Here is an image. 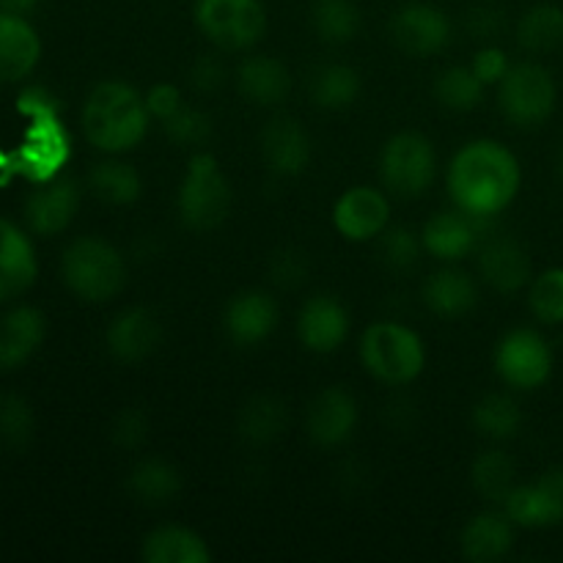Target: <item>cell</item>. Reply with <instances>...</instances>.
Wrapping results in <instances>:
<instances>
[{"mask_svg":"<svg viewBox=\"0 0 563 563\" xmlns=\"http://www.w3.org/2000/svg\"><path fill=\"white\" fill-rule=\"evenodd\" d=\"M445 181L456 209L487 220L515 201L522 185V168L504 143L473 141L454 154Z\"/></svg>","mask_w":563,"mask_h":563,"instance_id":"6da1fadb","label":"cell"},{"mask_svg":"<svg viewBox=\"0 0 563 563\" xmlns=\"http://www.w3.org/2000/svg\"><path fill=\"white\" fill-rule=\"evenodd\" d=\"M146 99L121 80H104L88 93L82 108V132L99 152L121 154L135 148L148 132Z\"/></svg>","mask_w":563,"mask_h":563,"instance_id":"7a4b0ae2","label":"cell"},{"mask_svg":"<svg viewBox=\"0 0 563 563\" xmlns=\"http://www.w3.org/2000/svg\"><path fill=\"white\" fill-rule=\"evenodd\" d=\"M66 289L86 302H108L126 286V262L119 247L99 236H77L60 256Z\"/></svg>","mask_w":563,"mask_h":563,"instance_id":"3957f363","label":"cell"},{"mask_svg":"<svg viewBox=\"0 0 563 563\" xmlns=\"http://www.w3.org/2000/svg\"><path fill=\"white\" fill-rule=\"evenodd\" d=\"M361 361L385 385H410L427 366V350L416 330L399 322H377L361 339Z\"/></svg>","mask_w":563,"mask_h":563,"instance_id":"277c9868","label":"cell"},{"mask_svg":"<svg viewBox=\"0 0 563 563\" xmlns=\"http://www.w3.org/2000/svg\"><path fill=\"white\" fill-rule=\"evenodd\" d=\"M231 185L209 152L196 154L179 185V218L190 231H212L229 218Z\"/></svg>","mask_w":563,"mask_h":563,"instance_id":"5b68a950","label":"cell"},{"mask_svg":"<svg viewBox=\"0 0 563 563\" xmlns=\"http://www.w3.org/2000/svg\"><path fill=\"white\" fill-rule=\"evenodd\" d=\"M192 20L214 47L229 53L256 47L267 33L262 0H192Z\"/></svg>","mask_w":563,"mask_h":563,"instance_id":"8992f818","label":"cell"},{"mask_svg":"<svg viewBox=\"0 0 563 563\" xmlns=\"http://www.w3.org/2000/svg\"><path fill=\"white\" fill-rule=\"evenodd\" d=\"M379 176L394 196H423L438 176V154L432 141L410 130L394 135L379 154Z\"/></svg>","mask_w":563,"mask_h":563,"instance_id":"52a82bcc","label":"cell"},{"mask_svg":"<svg viewBox=\"0 0 563 563\" xmlns=\"http://www.w3.org/2000/svg\"><path fill=\"white\" fill-rule=\"evenodd\" d=\"M498 102L506 119L517 126H539L553 115L559 104V88L542 64L522 60L506 71L498 82Z\"/></svg>","mask_w":563,"mask_h":563,"instance_id":"ba28073f","label":"cell"},{"mask_svg":"<svg viewBox=\"0 0 563 563\" xmlns=\"http://www.w3.org/2000/svg\"><path fill=\"white\" fill-rule=\"evenodd\" d=\"M495 372L509 388L537 390L553 374V350L542 333L517 328L495 346Z\"/></svg>","mask_w":563,"mask_h":563,"instance_id":"9c48e42d","label":"cell"},{"mask_svg":"<svg viewBox=\"0 0 563 563\" xmlns=\"http://www.w3.org/2000/svg\"><path fill=\"white\" fill-rule=\"evenodd\" d=\"M390 38L407 55H438L451 42V20L432 3H405L390 20Z\"/></svg>","mask_w":563,"mask_h":563,"instance_id":"30bf717a","label":"cell"},{"mask_svg":"<svg viewBox=\"0 0 563 563\" xmlns=\"http://www.w3.org/2000/svg\"><path fill=\"white\" fill-rule=\"evenodd\" d=\"M333 225L344 240L368 242L390 225V201L374 187H350L333 207Z\"/></svg>","mask_w":563,"mask_h":563,"instance_id":"8fae6325","label":"cell"},{"mask_svg":"<svg viewBox=\"0 0 563 563\" xmlns=\"http://www.w3.org/2000/svg\"><path fill=\"white\" fill-rule=\"evenodd\" d=\"M357 427V401L350 390L322 388L311 399L306 412V432L322 449L344 445L355 434Z\"/></svg>","mask_w":563,"mask_h":563,"instance_id":"7c38bea8","label":"cell"},{"mask_svg":"<svg viewBox=\"0 0 563 563\" xmlns=\"http://www.w3.org/2000/svg\"><path fill=\"white\" fill-rule=\"evenodd\" d=\"M163 341V328L159 319L148 308L135 306L115 313L113 322L104 330V344L108 352L121 363H141L154 355Z\"/></svg>","mask_w":563,"mask_h":563,"instance_id":"4fadbf2b","label":"cell"},{"mask_svg":"<svg viewBox=\"0 0 563 563\" xmlns=\"http://www.w3.org/2000/svg\"><path fill=\"white\" fill-rule=\"evenodd\" d=\"M278 302L267 291H242L234 300L225 306L223 313V328L225 335L234 341L236 346H256L273 335L278 328Z\"/></svg>","mask_w":563,"mask_h":563,"instance_id":"5bb4252c","label":"cell"},{"mask_svg":"<svg viewBox=\"0 0 563 563\" xmlns=\"http://www.w3.org/2000/svg\"><path fill=\"white\" fill-rule=\"evenodd\" d=\"M262 157L275 176H300L311 159V137L291 115H275L262 130Z\"/></svg>","mask_w":563,"mask_h":563,"instance_id":"9a60e30c","label":"cell"},{"mask_svg":"<svg viewBox=\"0 0 563 563\" xmlns=\"http://www.w3.org/2000/svg\"><path fill=\"white\" fill-rule=\"evenodd\" d=\"M80 209V187L71 179H53L25 201V223L33 234L55 236L69 229Z\"/></svg>","mask_w":563,"mask_h":563,"instance_id":"2e32d148","label":"cell"},{"mask_svg":"<svg viewBox=\"0 0 563 563\" xmlns=\"http://www.w3.org/2000/svg\"><path fill=\"white\" fill-rule=\"evenodd\" d=\"M297 335L306 350L319 355L335 352L350 335V311L344 302L330 295L311 297L297 317Z\"/></svg>","mask_w":563,"mask_h":563,"instance_id":"e0dca14e","label":"cell"},{"mask_svg":"<svg viewBox=\"0 0 563 563\" xmlns=\"http://www.w3.org/2000/svg\"><path fill=\"white\" fill-rule=\"evenodd\" d=\"M478 273H482L484 284L493 286L495 291L515 295L531 284V256L511 236H495L482 245Z\"/></svg>","mask_w":563,"mask_h":563,"instance_id":"ac0fdd59","label":"cell"},{"mask_svg":"<svg viewBox=\"0 0 563 563\" xmlns=\"http://www.w3.org/2000/svg\"><path fill=\"white\" fill-rule=\"evenodd\" d=\"M38 275L36 251L25 231L0 214V302L25 295Z\"/></svg>","mask_w":563,"mask_h":563,"instance_id":"d6986e66","label":"cell"},{"mask_svg":"<svg viewBox=\"0 0 563 563\" xmlns=\"http://www.w3.org/2000/svg\"><path fill=\"white\" fill-rule=\"evenodd\" d=\"M47 335V319L38 308L16 306L0 319V372L25 366Z\"/></svg>","mask_w":563,"mask_h":563,"instance_id":"ffe728a7","label":"cell"},{"mask_svg":"<svg viewBox=\"0 0 563 563\" xmlns=\"http://www.w3.org/2000/svg\"><path fill=\"white\" fill-rule=\"evenodd\" d=\"M42 58V38L27 16L0 11V82H16L31 75Z\"/></svg>","mask_w":563,"mask_h":563,"instance_id":"44dd1931","label":"cell"},{"mask_svg":"<svg viewBox=\"0 0 563 563\" xmlns=\"http://www.w3.org/2000/svg\"><path fill=\"white\" fill-rule=\"evenodd\" d=\"M478 220L473 214L454 209V212H440L427 220L421 231V242L432 256L443 258V262H456L465 258L467 253L476 251L478 245Z\"/></svg>","mask_w":563,"mask_h":563,"instance_id":"7402d4cb","label":"cell"},{"mask_svg":"<svg viewBox=\"0 0 563 563\" xmlns=\"http://www.w3.org/2000/svg\"><path fill=\"white\" fill-rule=\"evenodd\" d=\"M236 88L247 102L258 108H273L289 97L291 75L284 60L273 55H247L236 66Z\"/></svg>","mask_w":563,"mask_h":563,"instance_id":"603a6c76","label":"cell"},{"mask_svg":"<svg viewBox=\"0 0 563 563\" xmlns=\"http://www.w3.org/2000/svg\"><path fill=\"white\" fill-rule=\"evenodd\" d=\"M462 555L473 563H495L511 553L515 548V522L509 515L482 511L473 517L460 537Z\"/></svg>","mask_w":563,"mask_h":563,"instance_id":"cb8c5ba5","label":"cell"},{"mask_svg":"<svg viewBox=\"0 0 563 563\" xmlns=\"http://www.w3.org/2000/svg\"><path fill=\"white\" fill-rule=\"evenodd\" d=\"M141 559L146 563H209L212 553L201 533L185 526H159L143 537Z\"/></svg>","mask_w":563,"mask_h":563,"instance_id":"d4e9b609","label":"cell"},{"mask_svg":"<svg viewBox=\"0 0 563 563\" xmlns=\"http://www.w3.org/2000/svg\"><path fill=\"white\" fill-rule=\"evenodd\" d=\"M289 427L286 401L273 394H256L236 412V434L247 445H269Z\"/></svg>","mask_w":563,"mask_h":563,"instance_id":"484cf974","label":"cell"},{"mask_svg":"<svg viewBox=\"0 0 563 563\" xmlns=\"http://www.w3.org/2000/svg\"><path fill=\"white\" fill-rule=\"evenodd\" d=\"M126 489H130V495L137 504L159 509V506H168L179 498L181 476L168 460L146 456V460H141L130 471V476H126Z\"/></svg>","mask_w":563,"mask_h":563,"instance_id":"4316f807","label":"cell"},{"mask_svg":"<svg viewBox=\"0 0 563 563\" xmlns=\"http://www.w3.org/2000/svg\"><path fill=\"white\" fill-rule=\"evenodd\" d=\"M423 302L438 317H462L478 302V286L462 269H440L423 284Z\"/></svg>","mask_w":563,"mask_h":563,"instance_id":"83f0119b","label":"cell"},{"mask_svg":"<svg viewBox=\"0 0 563 563\" xmlns=\"http://www.w3.org/2000/svg\"><path fill=\"white\" fill-rule=\"evenodd\" d=\"M506 515L520 528H555L563 522V506L542 482L515 487L504 504Z\"/></svg>","mask_w":563,"mask_h":563,"instance_id":"f1b7e54d","label":"cell"},{"mask_svg":"<svg viewBox=\"0 0 563 563\" xmlns=\"http://www.w3.org/2000/svg\"><path fill=\"white\" fill-rule=\"evenodd\" d=\"M88 187L99 201L110 203V207H126V203H135L141 198L143 181L132 165L119 163V159H104L91 168Z\"/></svg>","mask_w":563,"mask_h":563,"instance_id":"f546056e","label":"cell"},{"mask_svg":"<svg viewBox=\"0 0 563 563\" xmlns=\"http://www.w3.org/2000/svg\"><path fill=\"white\" fill-rule=\"evenodd\" d=\"M473 489L489 504H506L511 489L517 487V467L506 451L489 449L476 456L471 467Z\"/></svg>","mask_w":563,"mask_h":563,"instance_id":"4dcf8cb0","label":"cell"},{"mask_svg":"<svg viewBox=\"0 0 563 563\" xmlns=\"http://www.w3.org/2000/svg\"><path fill=\"white\" fill-rule=\"evenodd\" d=\"M311 99L324 110H344L361 97V75L346 64H324L311 75Z\"/></svg>","mask_w":563,"mask_h":563,"instance_id":"1f68e13d","label":"cell"},{"mask_svg":"<svg viewBox=\"0 0 563 563\" xmlns=\"http://www.w3.org/2000/svg\"><path fill=\"white\" fill-rule=\"evenodd\" d=\"M517 44L528 53H550L563 44V9L555 3H537L517 22Z\"/></svg>","mask_w":563,"mask_h":563,"instance_id":"d6a6232c","label":"cell"},{"mask_svg":"<svg viewBox=\"0 0 563 563\" xmlns=\"http://www.w3.org/2000/svg\"><path fill=\"white\" fill-rule=\"evenodd\" d=\"M473 427L489 440H511L522 429V410L511 396L489 394L473 407Z\"/></svg>","mask_w":563,"mask_h":563,"instance_id":"836d02e7","label":"cell"},{"mask_svg":"<svg viewBox=\"0 0 563 563\" xmlns=\"http://www.w3.org/2000/svg\"><path fill=\"white\" fill-rule=\"evenodd\" d=\"M313 31L328 44H346L361 31V9L355 0H317L311 9Z\"/></svg>","mask_w":563,"mask_h":563,"instance_id":"e575fe53","label":"cell"},{"mask_svg":"<svg viewBox=\"0 0 563 563\" xmlns=\"http://www.w3.org/2000/svg\"><path fill=\"white\" fill-rule=\"evenodd\" d=\"M434 97H438V102L443 108L456 110V113H467V110L482 104L484 82L478 80L471 66H449L434 80Z\"/></svg>","mask_w":563,"mask_h":563,"instance_id":"d590c367","label":"cell"},{"mask_svg":"<svg viewBox=\"0 0 563 563\" xmlns=\"http://www.w3.org/2000/svg\"><path fill=\"white\" fill-rule=\"evenodd\" d=\"M36 434V416L25 396L14 390L0 394V445L11 451H25Z\"/></svg>","mask_w":563,"mask_h":563,"instance_id":"8d00e7d4","label":"cell"},{"mask_svg":"<svg viewBox=\"0 0 563 563\" xmlns=\"http://www.w3.org/2000/svg\"><path fill=\"white\" fill-rule=\"evenodd\" d=\"M36 124L38 126L31 132V137L25 143L27 165L38 168V176H49L69 157V143H66V135L60 132L55 119H42Z\"/></svg>","mask_w":563,"mask_h":563,"instance_id":"74e56055","label":"cell"},{"mask_svg":"<svg viewBox=\"0 0 563 563\" xmlns=\"http://www.w3.org/2000/svg\"><path fill=\"white\" fill-rule=\"evenodd\" d=\"M528 302L539 322L563 324V267L544 269L531 280Z\"/></svg>","mask_w":563,"mask_h":563,"instance_id":"f35d334b","label":"cell"},{"mask_svg":"<svg viewBox=\"0 0 563 563\" xmlns=\"http://www.w3.org/2000/svg\"><path fill=\"white\" fill-rule=\"evenodd\" d=\"M159 124H163L165 137L170 143H176V146H203L212 137L214 130L212 119L203 110L190 108V104H181L176 113H170Z\"/></svg>","mask_w":563,"mask_h":563,"instance_id":"ab89813d","label":"cell"},{"mask_svg":"<svg viewBox=\"0 0 563 563\" xmlns=\"http://www.w3.org/2000/svg\"><path fill=\"white\" fill-rule=\"evenodd\" d=\"M383 240H379V256L396 273H407L418 264L421 258V242H418L416 231H410L407 225H388L383 231Z\"/></svg>","mask_w":563,"mask_h":563,"instance_id":"60d3db41","label":"cell"},{"mask_svg":"<svg viewBox=\"0 0 563 563\" xmlns=\"http://www.w3.org/2000/svg\"><path fill=\"white\" fill-rule=\"evenodd\" d=\"M308 256L297 247H284V251L273 253L269 258V280H273L278 289H300L308 280Z\"/></svg>","mask_w":563,"mask_h":563,"instance_id":"b9f144b4","label":"cell"},{"mask_svg":"<svg viewBox=\"0 0 563 563\" xmlns=\"http://www.w3.org/2000/svg\"><path fill=\"white\" fill-rule=\"evenodd\" d=\"M148 432H152V421H148V412L141 410V407H124L115 416L113 427H110V438L124 451L141 449L148 440Z\"/></svg>","mask_w":563,"mask_h":563,"instance_id":"7bdbcfd3","label":"cell"},{"mask_svg":"<svg viewBox=\"0 0 563 563\" xmlns=\"http://www.w3.org/2000/svg\"><path fill=\"white\" fill-rule=\"evenodd\" d=\"M465 31L476 42H495L506 31V11L495 3H478L467 11Z\"/></svg>","mask_w":563,"mask_h":563,"instance_id":"ee69618b","label":"cell"},{"mask_svg":"<svg viewBox=\"0 0 563 563\" xmlns=\"http://www.w3.org/2000/svg\"><path fill=\"white\" fill-rule=\"evenodd\" d=\"M471 69L476 71V77L484 82V86H495V82L504 80L506 71L511 69V64H509V55H506L504 49L495 47V44H487V47H482L476 55H473Z\"/></svg>","mask_w":563,"mask_h":563,"instance_id":"f6af8a7d","label":"cell"},{"mask_svg":"<svg viewBox=\"0 0 563 563\" xmlns=\"http://www.w3.org/2000/svg\"><path fill=\"white\" fill-rule=\"evenodd\" d=\"M225 66L218 55H198L190 66V86L201 93H214L223 88Z\"/></svg>","mask_w":563,"mask_h":563,"instance_id":"bcb514c9","label":"cell"},{"mask_svg":"<svg viewBox=\"0 0 563 563\" xmlns=\"http://www.w3.org/2000/svg\"><path fill=\"white\" fill-rule=\"evenodd\" d=\"M181 104H185V102H181V93H179V88L174 86V82H157V86H154L152 91L146 93L148 113H152L157 121L168 119V115L176 113Z\"/></svg>","mask_w":563,"mask_h":563,"instance_id":"7dc6e473","label":"cell"},{"mask_svg":"<svg viewBox=\"0 0 563 563\" xmlns=\"http://www.w3.org/2000/svg\"><path fill=\"white\" fill-rule=\"evenodd\" d=\"M22 110H25V113H33L38 121L55 119L58 102H55L44 88H31V91H25V97H22Z\"/></svg>","mask_w":563,"mask_h":563,"instance_id":"c3c4849f","label":"cell"},{"mask_svg":"<svg viewBox=\"0 0 563 563\" xmlns=\"http://www.w3.org/2000/svg\"><path fill=\"white\" fill-rule=\"evenodd\" d=\"M539 482H542L544 487L555 495V500L563 506V465L550 467L548 473H542V476H539Z\"/></svg>","mask_w":563,"mask_h":563,"instance_id":"681fc988","label":"cell"},{"mask_svg":"<svg viewBox=\"0 0 563 563\" xmlns=\"http://www.w3.org/2000/svg\"><path fill=\"white\" fill-rule=\"evenodd\" d=\"M38 0H0V11H9V14L27 16L31 11H36Z\"/></svg>","mask_w":563,"mask_h":563,"instance_id":"f907efd6","label":"cell"},{"mask_svg":"<svg viewBox=\"0 0 563 563\" xmlns=\"http://www.w3.org/2000/svg\"><path fill=\"white\" fill-rule=\"evenodd\" d=\"M559 170H561V179H563V152H561V163H559Z\"/></svg>","mask_w":563,"mask_h":563,"instance_id":"816d5d0a","label":"cell"}]
</instances>
